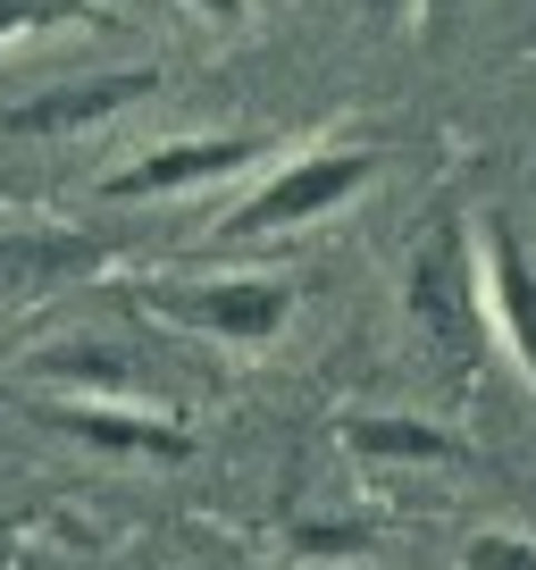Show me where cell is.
Listing matches in <instances>:
<instances>
[{"label": "cell", "instance_id": "cell-11", "mask_svg": "<svg viewBox=\"0 0 536 570\" xmlns=\"http://www.w3.org/2000/svg\"><path fill=\"white\" fill-rule=\"evenodd\" d=\"M68 18H76V0H0V42L34 35V26H68Z\"/></svg>", "mask_w": 536, "mask_h": 570}, {"label": "cell", "instance_id": "cell-4", "mask_svg": "<svg viewBox=\"0 0 536 570\" xmlns=\"http://www.w3.org/2000/svg\"><path fill=\"white\" fill-rule=\"evenodd\" d=\"M160 68H92V76H59V85L26 92L0 109V142H51V135H85V126L118 118V109L151 101Z\"/></svg>", "mask_w": 536, "mask_h": 570}, {"label": "cell", "instance_id": "cell-3", "mask_svg": "<svg viewBox=\"0 0 536 570\" xmlns=\"http://www.w3.org/2000/svg\"><path fill=\"white\" fill-rule=\"evenodd\" d=\"M369 185H377V151H353V142H344V151H294V160H277L227 218H218V235H227V244H251V235L319 227V218L353 210Z\"/></svg>", "mask_w": 536, "mask_h": 570}, {"label": "cell", "instance_id": "cell-8", "mask_svg": "<svg viewBox=\"0 0 536 570\" xmlns=\"http://www.w3.org/2000/svg\"><path fill=\"white\" fill-rule=\"evenodd\" d=\"M101 261H109V244L85 235V227H9L0 235V294L85 277V268H101Z\"/></svg>", "mask_w": 536, "mask_h": 570}, {"label": "cell", "instance_id": "cell-15", "mask_svg": "<svg viewBox=\"0 0 536 570\" xmlns=\"http://www.w3.org/2000/svg\"><path fill=\"white\" fill-rule=\"evenodd\" d=\"M277 9H286V0H277Z\"/></svg>", "mask_w": 536, "mask_h": 570}, {"label": "cell", "instance_id": "cell-2", "mask_svg": "<svg viewBox=\"0 0 536 570\" xmlns=\"http://www.w3.org/2000/svg\"><path fill=\"white\" fill-rule=\"evenodd\" d=\"M126 303L143 311V320L177 327V336H210V344H235V353H260V344L286 336L294 303H302V285L294 277H151V285H126Z\"/></svg>", "mask_w": 536, "mask_h": 570}, {"label": "cell", "instance_id": "cell-13", "mask_svg": "<svg viewBox=\"0 0 536 570\" xmlns=\"http://www.w3.org/2000/svg\"><path fill=\"white\" fill-rule=\"evenodd\" d=\"M185 9H201L210 26H235V18H244V0H185Z\"/></svg>", "mask_w": 536, "mask_h": 570}, {"label": "cell", "instance_id": "cell-14", "mask_svg": "<svg viewBox=\"0 0 536 570\" xmlns=\"http://www.w3.org/2000/svg\"><path fill=\"white\" fill-rule=\"evenodd\" d=\"M411 9H419V0H369V18H386V26H403Z\"/></svg>", "mask_w": 536, "mask_h": 570}, {"label": "cell", "instance_id": "cell-9", "mask_svg": "<svg viewBox=\"0 0 536 570\" xmlns=\"http://www.w3.org/2000/svg\"><path fill=\"white\" fill-rule=\"evenodd\" d=\"M336 436L360 462H461V436L436 420H411V411H344Z\"/></svg>", "mask_w": 536, "mask_h": 570}, {"label": "cell", "instance_id": "cell-12", "mask_svg": "<svg viewBox=\"0 0 536 570\" xmlns=\"http://www.w3.org/2000/svg\"><path fill=\"white\" fill-rule=\"evenodd\" d=\"M461 9H469V0H419V35H428V42H445Z\"/></svg>", "mask_w": 536, "mask_h": 570}, {"label": "cell", "instance_id": "cell-1", "mask_svg": "<svg viewBox=\"0 0 536 570\" xmlns=\"http://www.w3.org/2000/svg\"><path fill=\"white\" fill-rule=\"evenodd\" d=\"M403 320L419 327V344L445 370H478L486 336H495V320H486V268H478L469 227L453 210L428 218L419 244L403 252Z\"/></svg>", "mask_w": 536, "mask_h": 570}, {"label": "cell", "instance_id": "cell-7", "mask_svg": "<svg viewBox=\"0 0 536 570\" xmlns=\"http://www.w3.org/2000/svg\"><path fill=\"white\" fill-rule=\"evenodd\" d=\"M34 420H51L59 436L101 445V453H151V462H185V453H193L185 420H168V411H135V403H101V394H59V403H34Z\"/></svg>", "mask_w": 536, "mask_h": 570}, {"label": "cell", "instance_id": "cell-10", "mask_svg": "<svg viewBox=\"0 0 536 570\" xmlns=\"http://www.w3.org/2000/svg\"><path fill=\"white\" fill-rule=\"evenodd\" d=\"M461 570H536V537L528 529H469Z\"/></svg>", "mask_w": 536, "mask_h": 570}, {"label": "cell", "instance_id": "cell-6", "mask_svg": "<svg viewBox=\"0 0 536 570\" xmlns=\"http://www.w3.org/2000/svg\"><path fill=\"white\" fill-rule=\"evenodd\" d=\"M478 268H486V320H495V344L512 353V370L536 386V252L512 218H486L478 235Z\"/></svg>", "mask_w": 536, "mask_h": 570}, {"label": "cell", "instance_id": "cell-5", "mask_svg": "<svg viewBox=\"0 0 536 570\" xmlns=\"http://www.w3.org/2000/svg\"><path fill=\"white\" fill-rule=\"evenodd\" d=\"M268 160V135H177V142H151L143 160H126L101 177L109 202H168V194H193V185H218L235 177V168Z\"/></svg>", "mask_w": 536, "mask_h": 570}]
</instances>
